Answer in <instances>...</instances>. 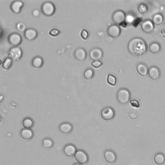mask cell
<instances>
[{
	"label": "cell",
	"instance_id": "cell-1",
	"mask_svg": "<svg viewBox=\"0 0 165 165\" xmlns=\"http://www.w3.org/2000/svg\"><path fill=\"white\" fill-rule=\"evenodd\" d=\"M128 49L134 56H140L146 52L147 45L142 38H134L128 43Z\"/></svg>",
	"mask_w": 165,
	"mask_h": 165
},
{
	"label": "cell",
	"instance_id": "cell-2",
	"mask_svg": "<svg viewBox=\"0 0 165 165\" xmlns=\"http://www.w3.org/2000/svg\"><path fill=\"white\" fill-rule=\"evenodd\" d=\"M117 97L118 101L121 104H126L130 100V91L126 88H121L118 92Z\"/></svg>",
	"mask_w": 165,
	"mask_h": 165
},
{
	"label": "cell",
	"instance_id": "cell-3",
	"mask_svg": "<svg viewBox=\"0 0 165 165\" xmlns=\"http://www.w3.org/2000/svg\"><path fill=\"white\" fill-rule=\"evenodd\" d=\"M74 157L77 163L82 165L87 164L89 161L87 153L83 150H77Z\"/></svg>",
	"mask_w": 165,
	"mask_h": 165
},
{
	"label": "cell",
	"instance_id": "cell-4",
	"mask_svg": "<svg viewBox=\"0 0 165 165\" xmlns=\"http://www.w3.org/2000/svg\"><path fill=\"white\" fill-rule=\"evenodd\" d=\"M41 11L46 16H52L55 12L56 8L53 3L51 2H45L41 5Z\"/></svg>",
	"mask_w": 165,
	"mask_h": 165
},
{
	"label": "cell",
	"instance_id": "cell-5",
	"mask_svg": "<svg viewBox=\"0 0 165 165\" xmlns=\"http://www.w3.org/2000/svg\"><path fill=\"white\" fill-rule=\"evenodd\" d=\"M113 21L118 25H122L126 20V15L123 10H116L112 14Z\"/></svg>",
	"mask_w": 165,
	"mask_h": 165
},
{
	"label": "cell",
	"instance_id": "cell-6",
	"mask_svg": "<svg viewBox=\"0 0 165 165\" xmlns=\"http://www.w3.org/2000/svg\"><path fill=\"white\" fill-rule=\"evenodd\" d=\"M9 56L10 58L14 61L19 60L22 56V50L20 47H14L9 51Z\"/></svg>",
	"mask_w": 165,
	"mask_h": 165
},
{
	"label": "cell",
	"instance_id": "cell-7",
	"mask_svg": "<svg viewBox=\"0 0 165 165\" xmlns=\"http://www.w3.org/2000/svg\"><path fill=\"white\" fill-rule=\"evenodd\" d=\"M101 117L105 121L112 120L115 116V112L111 107H106L101 111Z\"/></svg>",
	"mask_w": 165,
	"mask_h": 165
},
{
	"label": "cell",
	"instance_id": "cell-8",
	"mask_svg": "<svg viewBox=\"0 0 165 165\" xmlns=\"http://www.w3.org/2000/svg\"><path fill=\"white\" fill-rule=\"evenodd\" d=\"M104 158L105 161L108 163H114L117 160V155L111 150H107L104 152Z\"/></svg>",
	"mask_w": 165,
	"mask_h": 165
},
{
	"label": "cell",
	"instance_id": "cell-9",
	"mask_svg": "<svg viewBox=\"0 0 165 165\" xmlns=\"http://www.w3.org/2000/svg\"><path fill=\"white\" fill-rule=\"evenodd\" d=\"M9 41L10 43L14 47H17L21 44L22 41L21 36L17 33H12L9 36Z\"/></svg>",
	"mask_w": 165,
	"mask_h": 165
},
{
	"label": "cell",
	"instance_id": "cell-10",
	"mask_svg": "<svg viewBox=\"0 0 165 165\" xmlns=\"http://www.w3.org/2000/svg\"><path fill=\"white\" fill-rule=\"evenodd\" d=\"M77 150L76 147V146L73 144H66L63 148V152L65 155L69 157H72L73 156H74Z\"/></svg>",
	"mask_w": 165,
	"mask_h": 165
},
{
	"label": "cell",
	"instance_id": "cell-11",
	"mask_svg": "<svg viewBox=\"0 0 165 165\" xmlns=\"http://www.w3.org/2000/svg\"><path fill=\"white\" fill-rule=\"evenodd\" d=\"M103 55V51L99 48H94L89 53V56L93 61H97L102 58Z\"/></svg>",
	"mask_w": 165,
	"mask_h": 165
},
{
	"label": "cell",
	"instance_id": "cell-12",
	"mask_svg": "<svg viewBox=\"0 0 165 165\" xmlns=\"http://www.w3.org/2000/svg\"><path fill=\"white\" fill-rule=\"evenodd\" d=\"M108 34L112 38H116L121 34V28L118 25H112L107 29Z\"/></svg>",
	"mask_w": 165,
	"mask_h": 165
},
{
	"label": "cell",
	"instance_id": "cell-13",
	"mask_svg": "<svg viewBox=\"0 0 165 165\" xmlns=\"http://www.w3.org/2000/svg\"><path fill=\"white\" fill-rule=\"evenodd\" d=\"M148 74L152 79L156 80V79H157L160 76V74H161L160 70L157 66H151L148 69Z\"/></svg>",
	"mask_w": 165,
	"mask_h": 165
},
{
	"label": "cell",
	"instance_id": "cell-14",
	"mask_svg": "<svg viewBox=\"0 0 165 165\" xmlns=\"http://www.w3.org/2000/svg\"><path fill=\"white\" fill-rule=\"evenodd\" d=\"M24 36L28 40L32 41L37 38L38 32L34 28H28L24 32Z\"/></svg>",
	"mask_w": 165,
	"mask_h": 165
},
{
	"label": "cell",
	"instance_id": "cell-15",
	"mask_svg": "<svg viewBox=\"0 0 165 165\" xmlns=\"http://www.w3.org/2000/svg\"><path fill=\"white\" fill-rule=\"evenodd\" d=\"M154 28V23L152 21L148 20H145L141 23V28L145 32H152Z\"/></svg>",
	"mask_w": 165,
	"mask_h": 165
},
{
	"label": "cell",
	"instance_id": "cell-16",
	"mask_svg": "<svg viewBox=\"0 0 165 165\" xmlns=\"http://www.w3.org/2000/svg\"><path fill=\"white\" fill-rule=\"evenodd\" d=\"M23 6V2L21 1H19V0H16V1L13 2L10 5V8L14 13L18 14L21 12V8Z\"/></svg>",
	"mask_w": 165,
	"mask_h": 165
},
{
	"label": "cell",
	"instance_id": "cell-17",
	"mask_svg": "<svg viewBox=\"0 0 165 165\" xmlns=\"http://www.w3.org/2000/svg\"><path fill=\"white\" fill-rule=\"evenodd\" d=\"M136 70L138 72V74L142 76H146L148 73V66H146L144 63H139L137 65Z\"/></svg>",
	"mask_w": 165,
	"mask_h": 165
},
{
	"label": "cell",
	"instance_id": "cell-18",
	"mask_svg": "<svg viewBox=\"0 0 165 165\" xmlns=\"http://www.w3.org/2000/svg\"><path fill=\"white\" fill-rule=\"evenodd\" d=\"M154 161L157 165H163L165 164V154L163 152H158L154 156Z\"/></svg>",
	"mask_w": 165,
	"mask_h": 165
},
{
	"label": "cell",
	"instance_id": "cell-19",
	"mask_svg": "<svg viewBox=\"0 0 165 165\" xmlns=\"http://www.w3.org/2000/svg\"><path fill=\"white\" fill-rule=\"evenodd\" d=\"M20 134L21 137L25 140L31 139L34 136L33 131L31 129H26V128H23V129H22L21 130Z\"/></svg>",
	"mask_w": 165,
	"mask_h": 165
},
{
	"label": "cell",
	"instance_id": "cell-20",
	"mask_svg": "<svg viewBox=\"0 0 165 165\" xmlns=\"http://www.w3.org/2000/svg\"><path fill=\"white\" fill-rule=\"evenodd\" d=\"M75 57L79 61H83L87 57V52L83 48H78L75 52Z\"/></svg>",
	"mask_w": 165,
	"mask_h": 165
},
{
	"label": "cell",
	"instance_id": "cell-21",
	"mask_svg": "<svg viewBox=\"0 0 165 165\" xmlns=\"http://www.w3.org/2000/svg\"><path fill=\"white\" fill-rule=\"evenodd\" d=\"M59 130L63 133L68 134L72 131L73 126L69 123H63L59 126Z\"/></svg>",
	"mask_w": 165,
	"mask_h": 165
},
{
	"label": "cell",
	"instance_id": "cell-22",
	"mask_svg": "<svg viewBox=\"0 0 165 165\" xmlns=\"http://www.w3.org/2000/svg\"><path fill=\"white\" fill-rule=\"evenodd\" d=\"M149 50L153 54H157L161 51V45L157 42H152L149 46Z\"/></svg>",
	"mask_w": 165,
	"mask_h": 165
},
{
	"label": "cell",
	"instance_id": "cell-23",
	"mask_svg": "<svg viewBox=\"0 0 165 165\" xmlns=\"http://www.w3.org/2000/svg\"><path fill=\"white\" fill-rule=\"evenodd\" d=\"M43 60L39 56L35 57L32 61V65L34 68H40L43 65Z\"/></svg>",
	"mask_w": 165,
	"mask_h": 165
},
{
	"label": "cell",
	"instance_id": "cell-24",
	"mask_svg": "<svg viewBox=\"0 0 165 165\" xmlns=\"http://www.w3.org/2000/svg\"><path fill=\"white\" fill-rule=\"evenodd\" d=\"M22 125L24 128L26 129H30L34 126V121L29 118H27L23 119L22 122Z\"/></svg>",
	"mask_w": 165,
	"mask_h": 165
},
{
	"label": "cell",
	"instance_id": "cell-25",
	"mask_svg": "<svg viewBox=\"0 0 165 165\" xmlns=\"http://www.w3.org/2000/svg\"><path fill=\"white\" fill-rule=\"evenodd\" d=\"M163 21V16L161 14H156L152 17V22L155 25H161Z\"/></svg>",
	"mask_w": 165,
	"mask_h": 165
},
{
	"label": "cell",
	"instance_id": "cell-26",
	"mask_svg": "<svg viewBox=\"0 0 165 165\" xmlns=\"http://www.w3.org/2000/svg\"><path fill=\"white\" fill-rule=\"evenodd\" d=\"M54 145L53 141L50 138H45L43 140V146L45 148H51Z\"/></svg>",
	"mask_w": 165,
	"mask_h": 165
},
{
	"label": "cell",
	"instance_id": "cell-27",
	"mask_svg": "<svg viewBox=\"0 0 165 165\" xmlns=\"http://www.w3.org/2000/svg\"><path fill=\"white\" fill-rule=\"evenodd\" d=\"M12 63H13V61H12V59L10 58H7L3 61L2 65V67L4 69L7 70L11 66Z\"/></svg>",
	"mask_w": 165,
	"mask_h": 165
},
{
	"label": "cell",
	"instance_id": "cell-28",
	"mask_svg": "<svg viewBox=\"0 0 165 165\" xmlns=\"http://www.w3.org/2000/svg\"><path fill=\"white\" fill-rule=\"evenodd\" d=\"M107 82L112 85V86H115L116 82H117V79H116L115 76L113 74H108L107 76Z\"/></svg>",
	"mask_w": 165,
	"mask_h": 165
},
{
	"label": "cell",
	"instance_id": "cell-29",
	"mask_svg": "<svg viewBox=\"0 0 165 165\" xmlns=\"http://www.w3.org/2000/svg\"><path fill=\"white\" fill-rule=\"evenodd\" d=\"M94 70L91 69H88L84 72V77L86 79H90L94 76Z\"/></svg>",
	"mask_w": 165,
	"mask_h": 165
},
{
	"label": "cell",
	"instance_id": "cell-30",
	"mask_svg": "<svg viewBox=\"0 0 165 165\" xmlns=\"http://www.w3.org/2000/svg\"><path fill=\"white\" fill-rule=\"evenodd\" d=\"M16 28L17 29V30H19V31L25 32L26 29V25L23 22H18L16 24Z\"/></svg>",
	"mask_w": 165,
	"mask_h": 165
},
{
	"label": "cell",
	"instance_id": "cell-31",
	"mask_svg": "<svg viewBox=\"0 0 165 165\" xmlns=\"http://www.w3.org/2000/svg\"><path fill=\"white\" fill-rule=\"evenodd\" d=\"M147 10H148V7L146 6V5H145L144 3H141L139 5L138 11L141 14H144V13H146Z\"/></svg>",
	"mask_w": 165,
	"mask_h": 165
},
{
	"label": "cell",
	"instance_id": "cell-32",
	"mask_svg": "<svg viewBox=\"0 0 165 165\" xmlns=\"http://www.w3.org/2000/svg\"><path fill=\"white\" fill-rule=\"evenodd\" d=\"M88 36H89V34L87 30L83 29L81 30V36L82 37V38H83L84 39H87L88 38Z\"/></svg>",
	"mask_w": 165,
	"mask_h": 165
},
{
	"label": "cell",
	"instance_id": "cell-33",
	"mask_svg": "<svg viewBox=\"0 0 165 165\" xmlns=\"http://www.w3.org/2000/svg\"><path fill=\"white\" fill-rule=\"evenodd\" d=\"M91 65L92 66L95 67V68H99V67H100L103 65V63L101 62V61L97 60V61H94Z\"/></svg>",
	"mask_w": 165,
	"mask_h": 165
},
{
	"label": "cell",
	"instance_id": "cell-34",
	"mask_svg": "<svg viewBox=\"0 0 165 165\" xmlns=\"http://www.w3.org/2000/svg\"><path fill=\"white\" fill-rule=\"evenodd\" d=\"M130 105H131L133 107L138 108V107H139V106H140L139 102L137 99H132V100L130 101Z\"/></svg>",
	"mask_w": 165,
	"mask_h": 165
},
{
	"label": "cell",
	"instance_id": "cell-35",
	"mask_svg": "<svg viewBox=\"0 0 165 165\" xmlns=\"http://www.w3.org/2000/svg\"><path fill=\"white\" fill-rule=\"evenodd\" d=\"M59 34V30L56 28H53L49 32V34L52 36H56Z\"/></svg>",
	"mask_w": 165,
	"mask_h": 165
},
{
	"label": "cell",
	"instance_id": "cell-36",
	"mask_svg": "<svg viewBox=\"0 0 165 165\" xmlns=\"http://www.w3.org/2000/svg\"><path fill=\"white\" fill-rule=\"evenodd\" d=\"M125 21L126 23H132V22L134 21V17L132 15H128L127 16H126Z\"/></svg>",
	"mask_w": 165,
	"mask_h": 165
},
{
	"label": "cell",
	"instance_id": "cell-37",
	"mask_svg": "<svg viewBox=\"0 0 165 165\" xmlns=\"http://www.w3.org/2000/svg\"><path fill=\"white\" fill-rule=\"evenodd\" d=\"M32 14L34 17H39L40 15V12L38 9H34L32 10Z\"/></svg>",
	"mask_w": 165,
	"mask_h": 165
},
{
	"label": "cell",
	"instance_id": "cell-38",
	"mask_svg": "<svg viewBox=\"0 0 165 165\" xmlns=\"http://www.w3.org/2000/svg\"><path fill=\"white\" fill-rule=\"evenodd\" d=\"M130 117L132 119H136V118H137V115L136 114V113H131V114H130Z\"/></svg>",
	"mask_w": 165,
	"mask_h": 165
},
{
	"label": "cell",
	"instance_id": "cell-39",
	"mask_svg": "<svg viewBox=\"0 0 165 165\" xmlns=\"http://www.w3.org/2000/svg\"><path fill=\"white\" fill-rule=\"evenodd\" d=\"M73 165H82V164H79V163H74V164H73Z\"/></svg>",
	"mask_w": 165,
	"mask_h": 165
},
{
	"label": "cell",
	"instance_id": "cell-40",
	"mask_svg": "<svg viewBox=\"0 0 165 165\" xmlns=\"http://www.w3.org/2000/svg\"><path fill=\"white\" fill-rule=\"evenodd\" d=\"M2 99H3V96L2 95V96H1V100H0V101H2Z\"/></svg>",
	"mask_w": 165,
	"mask_h": 165
}]
</instances>
